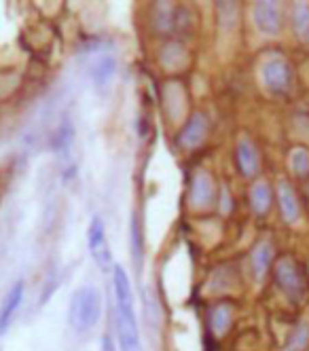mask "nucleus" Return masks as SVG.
<instances>
[{"instance_id":"nucleus-14","label":"nucleus","mask_w":309,"mask_h":351,"mask_svg":"<svg viewBox=\"0 0 309 351\" xmlns=\"http://www.w3.org/2000/svg\"><path fill=\"white\" fill-rule=\"evenodd\" d=\"M273 197H275V191L265 180H256L248 191V202H250V208H252V212L256 216H267L269 214Z\"/></svg>"},{"instance_id":"nucleus-5","label":"nucleus","mask_w":309,"mask_h":351,"mask_svg":"<svg viewBox=\"0 0 309 351\" xmlns=\"http://www.w3.org/2000/svg\"><path fill=\"white\" fill-rule=\"evenodd\" d=\"M87 243H89V254L95 261V265L102 271H113L115 263H113V252H111L108 237H106V224L100 216H93L89 222Z\"/></svg>"},{"instance_id":"nucleus-8","label":"nucleus","mask_w":309,"mask_h":351,"mask_svg":"<svg viewBox=\"0 0 309 351\" xmlns=\"http://www.w3.org/2000/svg\"><path fill=\"white\" fill-rule=\"evenodd\" d=\"M275 199H277L282 220H284L286 224H297L301 220V202H299V195H297L295 186L286 178L277 180Z\"/></svg>"},{"instance_id":"nucleus-3","label":"nucleus","mask_w":309,"mask_h":351,"mask_svg":"<svg viewBox=\"0 0 309 351\" xmlns=\"http://www.w3.org/2000/svg\"><path fill=\"white\" fill-rule=\"evenodd\" d=\"M259 79L267 93L271 95H290L295 89V70L293 64L279 53H269L259 66Z\"/></svg>"},{"instance_id":"nucleus-16","label":"nucleus","mask_w":309,"mask_h":351,"mask_svg":"<svg viewBox=\"0 0 309 351\" xmlns=\"http://www.w3.org/2000/svg\"><path fill=\"white\" fill-rule=\"evenodd\" d=\"M180 21V7L170 3H154L152 9V26L159 32H176Z\"/></svg>"},{"instance_id":"nucleus-15","label":"nucleus","mask_w":309,"mask_h":351,"mask_svg":"<svg viewBox=\"0 0 309 351\" xmlns=\"http://www.w3.org/2000/svg\"><path fill=\"white\" fill-rule=\"evenodd\" d=\"M130 256H132L136 273L140 275L144 267V233H142L140 214L136 210L132 212V218H130Z\"/></svg>"},{"instance_id":"nucleus-13","label":"nucleus","mask_w":309,"mask_h":351,"mask_svg":"<svg viewBox=\"0 0 309 351\" xmlns=\"http://www.w3.org/2000/svg\"><path fill=\"white\" fill-rule=\"evenodd\" d=\"M233 317H236V305L231 300H218L208 315L210 332L214 337H225L231 328V324H233Z\"/></svg>"},{"instance_id":"nucleus-2","label":"nucleus","mask_w":309,"mask_h":351,"mask_svg":"<svg viewBox=\"0 0 309 351\" xmlns=\"http://www.w3.org/2000/svg\"><path fill=\"white\" fill-rule=\"evenodd\" d=\"M273 282L290 305H303L309 294L307 273L295 256H282L273 265Z\"/></svg>"},{"instance_id":"nucleus-1","label":"nucleus","mask_w":309,"mask_h":351,"mask_svg":"<svg viewBox=\"0 0 309 351\" xmlns=\"http://www.w3.org/2000/svg\"><path fill=\"white\" fill-rule=\"evenodd\" d=\"M102 315V294L95 286H79L70 296L68 322L76 332H89Z\"/></svg>"},{"instance_id":"nucleus-24","label":"nucleus","mask_w":309,"mask_h":351,"mask_svg":"<svg viewBox=\"0 0 309 351\" xmlns=\"http://www.w3.org/2000/svg\"><path fill=\"white\" fill-rule=\"evenodd\" d=\"M238 5L233 3H220L218 5V21L222 28H233L238 26Z\"/></svg>"},{"instance_id":"nucleus-10","label":"nucleus","mask_w":309,"mask_h":351,"mask_svg":"<svg viewBox=\"0 0 309 351\" xmlns=\"http://www.w3.org/2000/svg\"><path fill=\"white\" fill-rule=\"evenodd\" d=\"M117 328H119V351H144L138 332L136 309L117 311Z\"/></svg>"},{"instance_id":"nucleus-4","label":"nucleus","mask_w":309,"mask_h":351,"mask_svg":"<svg viewBox=\"0 0 309 351\" xmlns=\"http://www.w3.org/2000/svg\"><path fill=\"white\" fill-rule=\"evenodd\" d=\"M252 21L254 28L263 36H279L284 30V11L275 0H259L252 5Z\"/></svg>"},{"instance_id":"nucleus-25","label":"nucleus","mask_w":309,"mask_h":351,"mask_svg":"<svg viewBox=\"0 0 309 351\" xmlns=\"http://www.w3.org/2000/svg\"><path fill=\"white\" fill-rule=\"evenodd\" d=\"M218 210H220L222 214H229V212H231V195H229L227 189H222L220 195H218Z\"/></svg>"},{"instance_id":"nucleus-6","label":"nucleus","mask_w":309,"mask_h":351,"mask_svg":"<svg viewBox=\"0 0 309 351\" xmlns=\"http://www.w3.org/2000/svg\"><path fill=\"white\" fill-rule=\"evenodd\" d=\"M218 202L216 184L212 180V173L205 169H197L189 184V206L195 212H208Z\"/></svg>"},{"instance_id":"nucleus-17","label":"nucleus","mask_w":309,"mask_h":351,"mask_svg":"<svg viewBox=\"0 0 309 351\" xmlns=\"http://www.w3.org/2000/svg\"><path fill=\"white\" fill-rule=\"evenodd\" d=\"M290 30L295 38L309 49V3H295L290 9Z\"/></svg>"},{"instance_id":"nucleus-21","label":"nucleus","mask_w":309,"mask_h":351,"mask_svg":"<svg viewBox=\"0 0 309 351\" xmlns=\"http://www.w3.org/2000/svg\"><path fill=\"white\" fill-rule=\"evenodd\" d=\"M142 305H144L146 324L152 326V328H157L159 322H161V307H159L157 294H154L152 288H144V290H142Z\"/></svg>"},{"instance_id":"nucleus-22","label":"nucleus","mask_w":309,"mask_h":351,"mask_svg":"<svg viewBox=\"0 0 309 351\" xmlns=\"http://www.w3.org/2000/svg\"><path fill=\"white\" fill-rule=\"evenodd\" d=\"M309 349V322H299L290 330L284 351H307Z\"/></svg>"},{"instance_id":"nucleus-26","label":"nucleus","mask_w":309,"mask_h":351,"mask_svg":"<svg viewBox=\"0 0 309 351\" xmlns=\"http://www.w3.org/2000/svg\"><path fill=\"white\" fill-rule=\"evenodd\" d=\"M102 351H117V347H115V341H113V337H108V335H104L102 337Z\"/></svg>"},{"instance_id":"nucleus-12","label":"nucleus","mask_w":309,"mask_h":351,"mask_svg":"<svg viewBox=\"0 0 309 351\" xmlns=\"http://www.w3.org/2000/svg\"><path fill=\"white\" fill-rule=\"evenodd\" d=\"M271 265H275L273 263V241H269V239L256 241V245L252 247V252H250V267H252V273H254V280L263 282L267 278Z\"/></svg>"},{"instance_id":"nucleus-9","label":"nucleus","mask_w":309,"mask_h":351,"mask_svg":"<svg viewBox=\"0 0 309 351\" xmlns=\"http://www.w3.org/2000/svg\"><path fill=\"white\" fill-rule=\"evenodd\" d=\"M236 165L244 178H256L261 173V153L256 144L246 136H242L236 144Z\"/></svg>"},{"instance_id":"nucleus-23","label":"nucleus","mask_w":309,"mask_h":351,"mask_svg":"<svg viewBox=\"0 0 309 351\" xmlns=\"http://www.w3.org/2000/svg\"><path fill=\"white\" fill-rule=\"evenodd\" d=\"M72 140H74V130L70 121H62V125L58 128L56 136H54V150L58 155H68L70 153V146H72Z\"/></svg>"},{"instance_id":"nucleus-11","label":"nucleus","mask_w":309,"mask_h":351,"mask_svg":"<svg viewBox=\"0 0 309 351\" xmlns=\"http://www.w3.org/2000/svg\"><path fill=\"white\" fill-rule=\"evenodd\" d=\"M23 294H25V284L21 280H17L9 288V292L5 294L3 307H0V332H3V335H7L13 319L17 317V311H19V307L23 303Z\"/></svg>"},{"instance_id":"nucleus-19","label":"nucleus","mask_w":309,"mask_h":351,"mask_svg":"<svg viewBox=\"0 0 309 351\" xmlns=\"http://www.w3.org/2000/svg\"><path fill=\"white\" fill-rule=\"evenodd\" d=\"M117 74V60L111 56H102L100 60H95V64L91 66V79L98 87H106L113 83Z\"/></svg>"},{"instance_id":"nucleus-27","label":"nucleus","mask_w":309,"mask_h":351,"mask_svg":"<svg viewBox=\"0 0 309 351\" xmlns=\"http://www.w3.org/2000/svg\"><path fill=\"white\" fill-rule=\"evenodd\" d=\"M307 193H309V184H307Z\"/></svg>"},{"instance_id":"nucleus-20","label":"nucleus","mask_w":309,"mask_h":351,"mask_svg":"<svg viewBox=\"0 0 309 351\" xmlns=\"http://www.w3.org/2000/svg\"><path fill=\"white\" fill-rule=\"evenodd\" d=\"M288 165L299 180H309V148H305V146L290 148Z\"/></svg>"},{"instance_id":"nucleus-7","label":"nucleus","mask_w":309,"mask_h":351,"mask_svg":"<svg viewBox=\"0 0 309 351\" xmlns=\"http://www.w3.org/2000/svg\"><path fill=\"white\" fill-rule=\"evenodd\" d=\"M210 134V119L205 112L201 110H195L191 112V117L187 119V123L183 125V130L178 132V146L185 148V150H193L197 146H201L205 142Z\"/></svg>"},{"instance_id":"nucleus-18","label":"nucleus","mask_w":309,"mask_h":351,"mask_svg":"<svg viewBox=\"0 0 309 351\" xmlns=\"http://www.w3.org/2000/svg\"><path fill=\"white\" fill-rule=\"evenodd\" d=\"M159 62L165 70L170 72H178L183 70L189 62V53L187 49L180 45V43H165L159 51Z\"/></svg>"}]
</instances>
